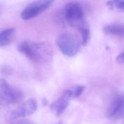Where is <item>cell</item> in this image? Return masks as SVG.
Wrapping results in <instances>:
<instances>
[{"mask_svg": "<svg viewBox=\"0 0 124 124\" xmlns=\"http://www.w3.org/2000/svg\"><path fill=\"white\" fill-rule=\"evenodd\" d=\"M124 117V106L117 117V118H121Z\"/></svg>", "mask_w": 124, "mask_h": 124, "instance_id": "obj_15", "label": "cell"}, {"mask_svg": "<svg viewBox=\"0 0 124 124\" xmlns=\"http://www.w3.org/2000/svg\"><path fill=\"white\" fill-rule=\"evenodd\" d=\"M78 31L81 34V44L82 45L85 46L88 43L90 37V31L88 24H87L83 27Z\"/></svg>", "mask_w": 124, "mask_h": 124, "instance_id": "obj_12", "label": "cell"}, {"mask_svg": "<svg viewBox=\"0 0 124 124\" xmlns=\"http://www.w3.org/2000/svg\"><path fill=\"white\" fill-rule=\"evenodd\" d=\"M72 98H73L72 90H65L62 95L51 104L50 108L52 112L57 116H60L68 107Z\"/></svg>", "mask_w": 124, "mask_h": 124, "instance_id": "obj_6", "label": "cell"}, {"mask_svg": "<svg viewBox=\"0 0 124 124\" xmlns=\"http://www.w3.org/2000/svg\"><path fill=\"white\" fill-rule=\"evenodd\" d=\"M55 0H36L28 5L22 12L21 16L24 20L33 18L46 10Z\"/></svg>", "mask_w": 124, "mask_h": 124, "instance_id": "obj_5", "label": "cell"}, {"mask_svg": "<svg viewBox=\"0 0 124 124\" xmlns=\"http://www.w3.org/2000/svg\"><path fill=\"white\" fill-rule=\"evenodd\" d=\"M18 50L30 60L36 63H46L51 61L53 51L48 43L25 41L18 46Z\"/></svg>", "mask_w": 124, "mask_h": 124, "instance_id": "obj_1", "label": "cell"}, {"mask_svg": "<svg viewBox=\"0 0 124 124\" xmlns=\"http://www.w3.org/2000/svg\"><path fill=\"white\" fill-rule=\"evenodd\" d=\"M16 124H34L32 121L27 119H24L19 121Z\"/></svg>", "mask_w": 124, "mask_h": 124, "instance_id": "obj_14", "label": "cell"}, {"mask_svg": "<svg viewBox=\"0 0 124 124\" xmlns=\"http://www.w3.org/2000/svg\"><path fill=\"white\" fill-rule=\"evenodd\" d=\"M103 31L106 34L118 36H124V24L119 23L108 24L104 27Z\"/></svg>", "mask_w": 124, "mask_h": 124, "instance_id": "obj_9", "label": "cell"}, {"mask_svg": "<svg viewBox=\"0 0 124 124\" xmlns=\"http://www.w3.org/2000/svg\"><path fill=\"white\" fill-rule=\"evenodd\" d=\"M124 106V94L116 95L112 101L107 112L108 118H117V116Z\"/></svg>", "mask_w": 124, "mask_h": 124, "instance_id": "obj_8", "label": "cell"}, {"mask_svg": "<svg viewBox=\"0 0 124 124\" xmlns=\"http://www.w3.org/2000/svg\"><path fill=\"white\" fill-rule=\"evenodd\" d=\"M15 32L14 28H9L0 33V47L6 46L12 41Z\"/></svg>", "mask_w": 124, "mask_h": 124, "instance_id": "obj_10", "label": "cell"}, {"mask_svg": "<svg viewBox=\"0 0 124 124\" xmlns=\"http://www.w3.org/2000/svg\"><path fill=\"white\" fill-rule=\"evenodd\" d=\"M23 94L19 90L11 86L3 78H0V104L18 103L23 99Z\"/></svg>", "mask_w": 124, "mask_h": 124, "instance_id": "obj_4", "label": "cell"}, {"mask_svg": "<svg viewBox=\"0 0 124 124\" xmlns=\"http://www.w3.org/2000/svg\"><path fill=\"white\" fill-rule=\"evenodd\" d=\"M37 108V103L36 101L30 98L23 102L11 113L13 118L25 117L33 113Z\"/></svg>", "mask_w": 124, "mask_h": 124, "instance_id": "obj_7", "label": "cell"}, {"mask_svg": "<svg viewBox=\"0 0 124 124\" xmlns=\"http://www.w3.org/2000/svg\"><path fill=\"white\" fill-rule=\"evenodd\" d=\"M55 124H62V122H58L57 123H56Z\"/></svg>", "mask_w": 124, "mask_h": 124, "instance_id": "obj_17", "label": "cell"}, {"mask_svg": "<svg viewBox=\"0 0 124 124\" xmlns=\"http://www.w3.org/2000/svg\"><path fill=\"white\" fill-rule=\"evenodd\" d=\"M85 87L82 85H78L76 86L74 90H72L73 93V97H78L83 92Z\"/></svg>", "mask_w": 124, "mask_h": 124, "instance_id": "obj_13", "label": "cell"}, {"mask_svg": "<svg viewBox=\"0 0 124 124\" xmlns=\"http://www.w3.org/2000/svg\"><path fill=\"white\" fill-rule=\"evenodd\" d=\"M56 43L62 53L69 57L76 55L82 44L79 38L71 32H64L60 34L56 39Z\"/></svg>", "mask_w": 124, "mask_h": 124, "instance_id": "obj_3", "label": "cell"}, {"mask_svg": "<svg viewBox=\"0 0 124 124\" xmlns=\"http://www.w3.org/2000/svg\"><path fill=\"white\" fill-rule=\"evenodd\" d=\"M64 15L67 23L78 31L87 24L85 20L82 8L78 2L67 3L64 8Z\"/></svg>", "mask_w": 124, "mask_h": 124, "instance_id": "obj_2", "label": "cell"}, {"mask_svg": "<svg viewBox=\"0 0 124 124\" xmlns=\"http://www.w3.org/2000/svg\"><path fill=\"white\" fill-rule=\"evenodd\" d=\"M107 5L111 10L124 12V0H109L107 2Z\"/></svg>", "mask_w": 124, "mask_h": 124, "instance_id": "obj_11", "label": "cell"}, {"mask_svg": "<svg viewBox=\"0 0 124 124\" xmlns=\"http://www.w3.org/2000/svg\"><path fill=\"white\" fill-rule=\"evenodd\" d=\"M42 103L44 106H46L47 104V100L46 98L44 97L42 99Z\"/></svg>", "mask_w": 124, "mask_h": 124, "instance_id": "obj_16", "label": "cell"}]
</instances>
